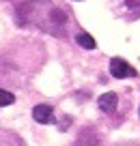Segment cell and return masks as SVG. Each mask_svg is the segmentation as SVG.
I'll use <instances>...</instances> for the list:
<instances>
[{"instance_id": "cell-4", "label": "cell", "mask_w": 140, "mask_h": 146, "mask_svg": "<svg viewBox=\"0 0 140 146\" xmlns=\"http://www.w3.org/2000/svg\"><path fill=\"white\" fill-rule=\"evenodd\" d=\"M76 146H99V137H97V133L93 131H82V135L76 140Z\"/></svg>"}, {"instance_id": "cell-3", "label": "cell", "mask_w": 140, "mask_h": 146, "mask_svg": "<svg viewBox=\"0 0 140 146\" xmlns=\"http://www.w3.org/2000/svg\"><path fill=\"white\" fill-rule=\"evenodd\" d=\"M97 105H99L101 112H106V114H112L114 110H117V105H119V97L114 95V92H104V95L97 99Z\"/></svg>"}, {"instance_id": "cell-2", "label": "cell", "mask_w": 140, "mask_h": 146, "mask_svg": "<svg viewBox=\"0 0 140 146\" xmlns=\"http://www.w3.org/2000/svg\"><path fill=\"white\" fill-rule=\"evenodd\" d=\"M32 118H35L37 123H41V125H50V123H54V110H52L50 105H35Z\"/></svg>"}, {"instance_id": "cell-7", "label": "cell", "mask_w": 140, "mask_h": 146, "mask_svg": "<svg viewBox=\"0 0 140 146\" xmlns=\"http://www.w3.org/2000/svg\"><path fill=\"white\" fill-rule=\"evenodd\" d=\"M129 9H140V0H125Z\"/></svg>"}, {"instance_id": "cell-6", "label": "cell", "mask_w": 140, "mask_h": 146, "mask_svg": "<svg viewBox=\"0 0 140 146\" xmlns=\"http://www.w3.org/2000/svg\"><path fill=\"white\" fill-rule=\"evenodd\" d=\"M15 101V95L9 90H5V88H0V108H5V105H11Z\"/></svg>"}, {"instance_id": "cell-1", "label": "cell", "mask_w": 140, "mask_h": 146, "mask_svg": "<svg viewBox=\"0 0 140 146\" xmlns=\"http://www.w3.org/2000/svg\"><path fill=\"white\" fill-rule=\"evenodd\" d=\"M110 73H112V78H119V80H125V78H129V75H136V71L123 58H112L110 60Z\"/></svg>"}, {"instance_id": "cell-5", "label": "cell", "mask_w": 140, "mask_h": 146, "mask_svg": "<svg viewBox=\"0 0 140 146\" xmlns=\"http://www.w3.org/2000/svg\"><path fill=\"white\" fill-rule=\"evenodd\" d=\"M76 41H78V45L80 47H84V50H95L97 47V43H95V39L88 35V32H80V35L76 36Z\"/></svg>"}]
</instances>
